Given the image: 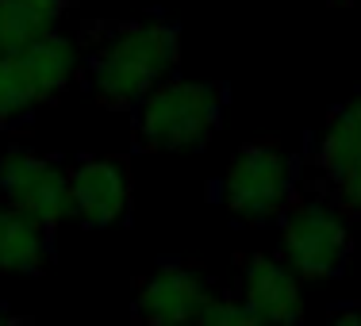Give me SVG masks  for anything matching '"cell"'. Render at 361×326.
Wrapping results in <instances>:
<instances>
[{
    "label": "cell",
    "mask_w": 361,
    "mask_h": 326,
    "mask_svg": "<svg viewBox=\"0 0 361 326\" xmlns=\"http://www.w3.org/2000/svg\"><path fill=\"white\" fill-rule=\"evenodd\" d=\"M180 35L158 20L97 23L85 31V84L111 111H131L177 65Z\"/></svg>",
    "instance_id": "obj_1"
},
{
    "label": "cell",
    "mask_w": 361,
    "mask_h": 326,
    "mask_svg": "<svg viewBox=\"0 0 361 326\" xmlns=\"http://www.w3.org/2000/svg\"><path fill=\"white\" fill-rule=\"evenodd\" d=\"M227 92L212 81L161 77L139 100L135 111V142L150 153H188L200 150L219 131Z\"/></svg>",
    "instance_id": "obj_2"
},
{
    "label": "cell",
    "mask_w": 361,
    "mask_h": 326,
    "mask_svg": "<svg viewBox=\"0 0 361 326\" xmlns=\"http://www.w3.org/2000/svg\"><path fill=\"white\" fill-rule=\"evenodd\" d=\"M81 70V46L50 31L31 46L0 54V131L58 100Z\"/></svg>",
    "instance_id": "obj_3"
},
{
    "label": "cell",
    "mask_w": 361,
    "mask_h": 326,
    "mask_svg": "<svg viewBox=\"0 0 361 326\" xmlns=\"http://www.w3.org/2000/svg\"><path fill=\"white\" fill-rule=\"evenodd\" d=\"M281 250L285 261L304 280L338 277L354 250V234L346 227V211L319 196H292L281 211Z\"/></svg>",
    "instance_id": "obj_4"
},
{
    "label": "cell",
    "mask_w": 361,
    "mask_h": 326,
    "mask_svg": "<svg viewBox=\"0 0 361 326\" xmlns=\"http://www.w3.org/2000/svg\"><path fill=\"white\" fill-rule=\"evenodd\" d=\"M292 196H296V165L269 139L243 146L223 173V203L231 215L250 227L281 219Z\"/></svg>",
    "instance_id": "obj_5"
},
{
    "label": "cell",
    "mask_w": 361,
    "mask_h": 326,
    "mask_svg": "<svg viewBox=\"0 0 361 326\" xmlns=\"http://www.w3.org/2000/svg\"><path fill=\"white\" fill-rule=\"evenodd\" d=\"M0 196L47 230H58V222L70 219V169L50 153L12 146L0 153Z\"/></svg>",
    "instance_id": "obj_6"
},
{
    "label": "cell",
    "mask_w": 361,
    "mask_h": 326,
    "mask_svg": "<svg viewBox=\"0 0 361 326\" xmlns=\"http://www.w3.org/2000/svg\"><path fill=\"white\" fill-rule=\"evenodd\" d=\"M212 280L204 269L188 261H169L158 272L139 280L135 288V322L169 326V322H196L200 307L212 296Z\"/></svg>",
    "instance_id": "obj_7"
},
{
    "label": "cell",
    "mask_w": 361,
    "mask_h": 326,
    "mask_svg": "<svg viewBox=\"0 0 361 326\" xmlns=\"http://www.w3.org/2000/svg\"><path fill=\"white\" fill-rule=\"evenodd\" d=\"M131 208V161L81 158L70 169V215L81 227H111Z\"/></svg>",
    "instance_id": "obj_8"
},
{
    "label": "cell",
    "mask_w": 361,
    "mask_h": 326,
    "mask_svg": "<svg viewBox=\"0 0 361 326\" xmlns=\"http://www.w3.org/2000/svg\"><path fill=\"white\" fill-rule=\"evenodd\" d=\"M254 322H296L304 315V296H300V277L288 261H273L265 253H254L243 272V291Z\"/></svg>",
    "instance_id": "obj_9"
},
{
    "label": "cell",
    "mask_w": 361,
    "mask_h": 326,
    "mask_svg": "<svg viewBox=\"0 0 361 326\" xmlns=\"http://www.w3.org/2000/svg\"><path fill=\"white\" fill-rule=\"evenodd\" d=\"M50 261V230L27 211L0 203V277H39Z\"/></svg>",
    "instance_id": "obj_10"
},
{
    "label": "cell",
    "mask_w": 361,
    "mask_h": 326,
    "mask_svg": "<svg viewBox=\"0 0 361 326\" xmlns=\"http://www.w3.org/2000/svg\"><path fill=\"white\" fill-rule=\"evenodd\" d=\"M315 161H319L326 184H334L338 177L361 165V92L331 111L319 146H315Z\"/></svg>",
    "instance_id": "obj_11"
},
{
    "label": "cell",
    "mask_w": 361,
    "mask_h": 326,
    "mask_svg": "<svg viewBox=\"0 0 361 326\" xmlns=\"http://www.w3.org/2000/svg\"><path fill=\"white\" fill-rule=\"evenodd\" d=\"M70 8L73 0H0V54L47 39Z\"/></svg>",
    "instance_id": "obj_12"
},
{
    "label": "cell",
    "mask_w": 361,
    "mask_h": 326,
    "mask_svg": "<svg viewBox=\"0 0 361 326\" xmlns=\"http://www.w3.org/2000/svg\"><path fill=\"white\" fill-rule=\"evenodd\" d=\"M196 322L200 326H254L246 303L238 296H227V291H212L208 303L200 307V315H196Z\"/></svg>",
    "instance_id": "obj_13"
},
{
    "label": "cell",
    "mask_w": 361,
    "mask_h": 326,
    "mask_svg": "<svg viewBox=\"0 0 361 326\" xmlns=\"http://www.w3.org/2000/svg\"><path fill=\"white\" fill-rule=\"evenodd\" d=\"M331 200L338 203L346 215H357L361 219V165L350 169L346 177H338V181L331 184Z\"/></svg>",
    "instance_id": "obj_14"
},
{
    "label": "cell",
    "mask_w": 361,
    "mask_h": 326,
    "mask_svg": "<svg viewBox=\"0 0 361 326\" xmlns=\"http://www.w3.org/2000/svg\"><path fill=\"white\" fill-rule=\"evenodd\" d=\"M331 322L342 326V322H361V307H334L331 311Z\"/></svg>",
    "instance_id": "obj_15"
},
{
    "label": "cell",
    "mask_w": 361,
    "mask_h": 326,
    "mask_svg": "<svg viewBox=\"0 0 361 326\" xmlns=\"http://www.w3.org/2000/svg\"><path fill=\"white\" fill-rule=\"evenodd\" d=\"M4 322H20V319H16V315L8 311V307H0V326H4Z\"/></svg>",
    "instance_id": "obj_16"
}]
</instances>
